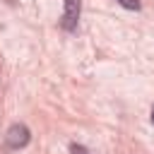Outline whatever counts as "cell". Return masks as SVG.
Wrapping results in <instances>:
<instances>
[{"instance_id":"6da1fadb","label":"cell","mask_w":154,"mask_h":154,"mask_svg":"<svg viewBox=\"0 0 154 154\" xmlns=\"http://www.w3.org/2000/svg\"><path fill=\"white\" fill-rule=\"evenodd\" d=\"M79 12H82V0H65V10H63V19H60L65 31H72L77 26Z\"/></svg>"},{"instance_id":"7a4b0ae2","label":"cell","mask_w":154,"mask_h":154,"mask_svg":"<svg viewBox=\"0 0 154 154\" xmlns=\"http://www.w3.org/2000/svg\"><path fill=\"white\" fill-rule=\"evenodd\" d=\"M29 137H31V132H29V128H26V125H22V123H14V125L7 130V135H5L7 147H12V149L24 147V144L29 142Z\"/></svg>"},{"instance_id":"3957f363","label":"cell","mask_w":154,"mask_h":154,"mask_svg":"<svg viewBox=\"0 0 154 154\" xmlns=\"http://www.w3.org/2000/svg\"><path fill=\"white\" fill-rule=\"evenodd\" d=\"M125 10H140V0H118Z\"/></svg>"},{"instance_id":"277c9868","label":"cell","mask_w":154,"mask_h":154,"mask_svg":"<svg viewBox=\"0 0 154 154\" xmlns=\"http://www.w3.org/2000/svg\"><path fill=\"white\" fill-rule=\"evenodd\" d=\"M70 152H72V154H89L82 144H72V147H70Z\"/></svg>"},{"instance_id":"5b68a950","label":"cell","mask_w":154,"mask_h":154,"mask_svg":"<svg viewBox=\"0 0 154 154\" xmlns=\"http://www.w3.org/2000/svg\"><path fill=\"white\" fill-rule=\"evenodd\" d=\"M152 123H154V106H152Z\"/></svg>"}]
</instances>
